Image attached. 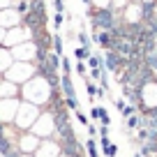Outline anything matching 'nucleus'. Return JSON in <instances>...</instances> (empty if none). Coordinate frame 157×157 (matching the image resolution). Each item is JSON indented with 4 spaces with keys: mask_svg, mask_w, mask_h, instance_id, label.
<instances>
[{
    "mask_svg": "<svg viewBox=\"0 0 157 157\" xmlns=\"http://www.w3.org/2000/svg\"><path fill=\"white\" fill-rule=\"evenodd\" d=\"M16 143H19V150L23 152V155L37 152V148H39V141H37V136H35V132H33V134H23V136H21V141H16Z\"/></svg>",
    "mask_w": 157,
    "mask_h": 157,
    "instance_id": "f257e3e1",
    "label": "nucleus"
},
{
    "mask_svg": "<svg viewBox=\"0 0 157 157\" xmlns=\"http://www.w3.org/2000/svg\"><path fill=\"white\" fill-rule=\"evenodd\" d=\"M97 44L102 46L104 51H116V46H118V39L113 37L109 30H99L97 33Z\"/></svg>",
    "mask_w": 157,
    "mask_h": 157,
    "instance_id": "f03ea898",
    "label": "nucleus"
},
{
    "mask_svg": "<svg viewBox=\"0 0 157 157\" xmlns=\"http://www.w3.org/2000/svg\"><path fill=\"white\" fill-rule=\"evenodd\" d=\"M60 88H63V95H65V97H76V93H74V86H72V78H69V74H63V76H60Z\"/></svg>",
    "mask_w": 157,
    "mask_h": 157,
    "instance_id": "7ed1b4c3",
    "label": "nucleus"
},
{
    "mask_svg": "<svg viewBox=\"0 0 157 157\" xmlns=\"http://www.w3.org/2000/svg\"><path fill=\"white\" fill-rule=\"evenodd\" d=\"M46 65H49V67L56 72V69H58L60 65H63V56H58L56 51H49V58H46Z\"/></svg>",
    "mask_w": 157,
    "mask_h": 157,
    "instance_id": "20e7f679",
    "label": "nucleus"
},
{
    "mask_svg": "<svg viewBox=\"0 0 157 157\" xmlns=\"http://www.w3.org/2000/svg\"><path fill=\"white\" fill-rule=\"evenodd\" d=\"M86 152H88V157H99V150H97V141H95L93 136H88V141H86Z\"/></svg>",
    "mask_w": 157,
    "mask_h": 157,
    "instance_id": "39448f33",
    "label": "nucleus"
},
{
    "mask_svg": "<svg viewBox=\"0 0 157 157\" xmlns=\"http://www.w3.org/2000/svg\"><path fill=\"white\" fill-rule=\"evenodd\" d=\"M86 93H88V99L97 97V95H99V86H95L90 78H86Z\"/></svg>",
    "mask_w": 157,
    "mask_h": 157,
    "instance_id": "423d86ee",
    "label": "nucleus"
},
{
    "mask_svg": "<svg viewBox=\"0 0 157 157\" xmlns=\"http://www.w3.org/2000/svg\"><path fill=\"white\" fill-rule=\"evenodd\" d=\"M74 56H76V60H81V63H83V60H88L93 53H90V49H83V46H78V49L74 51Z\"/></svg>",
    "mask_w": 157,
    "mask_h": 157,
    "instance_id": "0eeeda50",
    "label": "nucleus"
},
{
    "mask_svg": "<svg viewBox=\"0 0 157 157\" xmlns=\"http://www.w3.org/2000/svg\"><path fill=\"white\" fill-rule=\"evenodd\" d=\"M104 113H106L104 106H93V109H90V118H93V120H102Z\"/></svg>",
    "mask_w": 157,
    "mask_h": 157,
    "instance_id": "6e6552de",
    "label": "nucleus"
},
{
    "mask_svg": "<svg viewBox=\"0 0 157 157\" xmlns=\"http://www.w3.org/2000/svg\"><path fill=\"white\" fill-rule=\"evenodd\" d=\"M53 51L58 56H63V37L60 35H53Z\"/></svg>",
    "mask_w": 157,
    "mask_h": 157,
    "instance_id": "1a4fd4ad",
    "label": "nucleus"
},
{
    "mask_svg": "<svg viewBox=\"0 0 157 157\" xmlns=\"http://www.w3.org/2000/svg\"><path fill=\"white\" fill-rule=\"evenodd\" d=\"M65 104H67L69 111H78V99L76 97H65Z\"/></svg>",
    "mask_w": 157,
    "mask_h": 157,
    "instance_id": "9d476101",
    "label": "nucleus"
},
{
    "mask_svg": "<svg viewBox=\"0 0 157 157\" xmlns=\"http://www.w3.org/2000/svg\"><path fill=\"white\" fill-rule=\"evenodd\" d=\"M146 63L150 65V67H152V72L157 74V51H155V53H150V56H146Z\"/></svg>",
    "mask_w": 157,
    "mask_h": 157,
    "instance_id": "9b49d317",
    "label": "nucleus"
},
{
    "mask_svg": "<svg viewBox=\"0 0 157 157\" xmlns=\"http://www.w3.org/2000/svg\"><path fill=\"white\" fill-rule=\"evenodd\" d=\"M120 113H123V118L127 120L129 116H134V113H136V106H134V104H127V106H125V109H123Z\"/></svg>",
    "mask_w": 157,
    "mask_h": 157,
    "instance_id": "f8f14e48",
    "label": "nucleus"
},
{
    "mask_svg": "<svg viewBox=\"0 0 157 157\" xmlns=\"http://www.w3.org/2000/svg\"><path fill=\"white\" fill-rule=\"evenodd\" d=\"M74 113H76V120H78V123H81V125H86V127H88V125H90L88 116H86V113L81 111V109H78V111H74Z\"/></svg>",
    "mask_w": 157,
    "mask_h": 157,
    "instance_id": "ddd939ff",
    "label": "nucleus"
},
{
    "mask_svg": "<svg viewBox=\"0 0 157 157\" xmlns=\"http://www.w3.org/2000/svg\"><path fill=\"white\" fill-rule=\"evenodd\" d=\"M78 42H81V46H83V49H90V37H88V33H78Z\"/></svg>",
    "mask_w": 157,
    "mask_h": 157,
    "instance_id": "4468645a",
    "label": "nucleus"
},
{
    "mask_svg": "<svg viewBox=\"0 0 157 157\" xmlns=\"http://www.w3.org/2000/svg\"><path fill=\"white\" fill-rule=\"evenodd\" d=\"M63 23H65V16H63V12H56V14H53V28H60Z\"/></svg>",
    "mask_w": 157,
    "mask_h": 157,
    "instance_id": "2eb2a0df",
    "label": "nucleus"
},
{
    "mask_svg": "<svg viewBox=\"0 0 157 157\" xmlns=\"http://www.w3.org/2000/svg\"><path fill=\"white\" fill-rule=\"evenodd\" d=\"M76 74H81L83 78H88V69H86V63H81V60L76 63Z\"/></svg>",
    "mask_w": 157,
    "mask_h": 157,
    "instance_id": "dca6fc26",
    "label": "nucleus"
},
{
    "mask_svg": "<svg viewBox=\"0 0 157 157\" xmlns=\"http://www.w3.org/2000/svg\"><path fill=\"white\" fill-rule=\"evenodd\" d=\"M60 67H63V74H69V72H72V63H69L67 58H63V65H60Z\"/></svg>",
    "mask_w": 157,
    "mask_h": 157,
    "instance_id": "f3484780",
    "label": "nucleus"
},
{
    "mask_svg": "<svg viewBox=\"0 0 157 157\" xmlns=\"http://www.w3.org/2000/svg\"><path fill=\"white\" fill-rule=\"evenodd\" d=\"M53 7L56 12H65V0H53Z\"/></svg>",
    "mask_w": 157,
    "mask_h": 157,
    "instance_id": "a211bd4d",
    "label": "nucleus"
},
{
    "mask_svg": "<svg viewBox=\"0 0 157 157\" xmlns=\"http://www.w3.org/2000/svg\"><path fill=\"white\" fill-rule=\"evenodd\" d=\"M2 10H12V0H0V12Z\"/></svg>",
    "mask_w": 157,
    "mask_h": 157,
    "instance_id": "6ab92c4d",
    "label": "nucleus"
},
{
    "mask_svg": "<svg viewBox=\"0 0 157 157\" xmlns=\"http://www.w3.org/2000/svg\"><path fill=\"white\" fill-rule=\"evenodd\" d=\"M99 136H109V125H102V127H99Z\"/></svg>",
    "mask_w": 157,
    "mask_h": 157,
    "instance_id": "aec40b11",
    "label": "nucleus"
},
{
    "mask_svg": "<svg viewBox=\"0 0 157 157\" xmlns=\"http://www.w3.org/2000/svg\"><path fill=\"white\" fill-rule=\"evenodd\" d=\"M99 123H102V125H111V118H109V113H104V116H102V120H99Z\"/></svg>",
    "mask_w": 157,
    "mask_h": 157,
    "instance_id": "412c9836",
    "label": "nucleus"
},
{
    "mask_svg": "<svg viewBox=\"0 0 157 157\" xmlns=\"http://www.w3.org/2000/svg\"><path fill=\"white\" fill-rule=\"evenodd\" d=\"M95 134H97V127H95V125H88V136H95Z\"/></svg>",
    "mask_w": 157,
    "mask_h": 157,
    "instance_id": "4be33fe9",
    "label": "nucleus"
},
{
    "mask_svg": "<svg viewBox=\"0 0 157 157\" xmlns=\"http://www.w3.org/2000/svg\"><path fill=\"white\" fill-rule=\"evenodd\" d=\"M134 157H143V155H141V152H136V155H134Z\"/></svg>",
    "mask_w": 157,
    "mask_h": 157,
    "instance_id": "5701e85b",
    "label": "nucleus"
},
{
    "mask_svg": "<svg viewBox=\"0 0 157 157\" xmlns=\"http://www.w3.org/2000/svg\"><path fill=\"white\" fill-rule=\"evenodd\" d=\"M83 2H86V5H90V0H83Z\"/></svg>",
    "mask_w": 157,
    "mask_h": 157,
    "instance_id": "b1692460",
    "label": "nucleus"
}]
</instances>
